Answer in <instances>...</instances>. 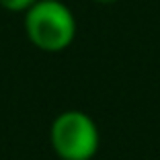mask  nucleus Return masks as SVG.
Listing matches in <instances>:
<instances>
[{
	"label": "nucleus",
	"mask_w": 160,
	"mask_h": 160,
	"mask_svg": "<svg viewBox=\"0 0 160 160\" xmlns=\"http://www.w3.org/2000/svg\"><path fill=\"white\" fill-rule=\"evenodd\" d=\"M52 146L62 160H90L101 144L99 127L92 117L82 111H64L49 129Z\"/></svg>",
	"instance_id": "f03ea898"
},
{
	"label": "nucleus",
	"mask_w": 160,
	"mask_h": 160,
	"mask_svg": "<svg viewBox=\"0 0 160 160\" xmlns=\"http://www.w3.org/2000/svg\"><path fill=\"white\" fill-rule=\"evenodd\" d=\"M25 31L29 41L41 52H64L76 37V19L60 0H37L25 12Z\"/></svg>",
	"instance_id": "f257e3e1"
},
{
	"label": "nucleus",
	"mask_w": 160,
	"mask_h": 160,
	"mask_svg": "<svg viewBox=\"0 0 160 160\" xmlns=\"http://www.w3.org/2000/svg\"><path fill=\"white\" fill-rule=\"evenodd\" d=\"M37 0H0V6L8 12H27Z\"/></svg>",
	"instance_id": "7ed1b4c3"
},
{
	"label": "nucleus",
	"mask_w": 160,
	"mask_h": 160,
	"mask_svg": "<svg viewBox=\"0 0 160 160\" xmlns=\"http://www.w3.org/2000/svg\"><path fill=\"white\" fill-rule=\"evenodd\" d=\"M94 2H101V4H113V2H117V0H94Z\"/></svg>",
	"instance_id": "20e7f679"
}]
</instances>
